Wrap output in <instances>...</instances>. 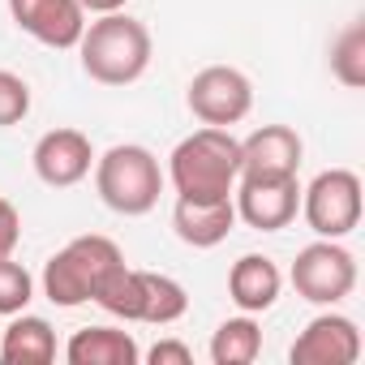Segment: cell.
I'll list each match as a JSON object with an SVG mask.
<instances>
[{
  "mask_svg": "<svg viewBox=\"0 0 365 365\" xmlns=\"http://www.w3.org/2000/svg\"><path fill=\"white\" fill-rule=\"evenodd\" d=\"M65 361L69 365H138L142 361V348H138V339L129 331H116V327H82L65 344Z\"/></svg>",
  "mask_w": 365,
  "mask_h": 365,
  "instance_id": "2e32d148",
  "label": "cell"
},
{
  "mask_svg": "<svg viewBox=\"0 0 365 365\" xmlns=\"http://www.w3.org/2000/svg\"><path fill=\"white\" fill-rule=\"evenodd\" d=\"M9 14L18 22V31H26L31 39H39L43 48H78L82 31H86V9L78 0H9Z\"/></svg>",
  "mask_w": 365,
  "mask_h": 365,
  "instance_id": "30bf717a",
  "label": "cell"
},
{
  "mask_svg": "<svg viewBox=\"0 0 365 365\" xmlns=\"http://www.w3.org/2000/svg\"><path fill=\"white\" fill-rule=\"evenodd\" d=\"M258 352H262V327L254 322V314L228 318L211 335V361L215 365H250V361H258Z\"/></svg>",
  "mask_w": 365,
  "mask_h": 365,
  "instance_id": "ac0fdd59",
  "label": "cell"
},
{
  "mask_svg": "<svg viewBox=\"0 0 365 365\" xmlns=\"http://www.w3.org/2000/svg\"><path fill=\"white\" fill-rule=\"evenodd\" d=\"M172 228H176L180 241L194 245V250H215V245L228 241V232L237 228V207H232V198H220V202L176 198V207H172Z\"/></svg>",
  "mask_w": 365,
  "mask_h": 365,
  "instance_id": "4fadbf2b",
  "label": "cell"
},
{
  "mask_svg": "<svg viewBox=\"0 0 365 365\" xmlns=\"http://www.w3.org/2000/svg\"><path fill=\"white\" fill-rule=\"evenodd\" d=\"M361 356V331L344 314H318L288 348L292 365H352Z\"/></svg>",
  "mask_w": 365,
  "mask_h": 365,
  "instance_id": "8fae6325",
  "label": "cell"
},
{
  "mask_svg": "<svg viewBox=\"0 0 365 365\" xmlns=\"http://www.w3.org/2000/svg\"><path fill=\"white\" fill-rule=\"evenodd\" d=\"M185 309H190V292L180 288L172 275L142 271V322L168 327L176 318H185Z\"/></svg>",
  "mask_w": 365,
  "mask_h": 365,
  "instance_id": "d6986e66",
  "label": "cell"
},
{
  "mask_svg": "<svg viewBox=\"0 0 365 365\" xmlns=\"http://www.w3.org/2000/svg\"><path fill=\"white\" fill-rule=\"evenodd\" d=\"M95 190H99L108 211L146 215V211H155V202L163 194L159 159L138 142H120V146H112L95 159Z\"/></svg>",
  "mask_w": 365,
  "mask_h": 365,
  "instance_id": "3957f363",
  "label": "cell"
},
{
  "mask_svg": "<svg viewBox=\"0 0 365 365\" xmlns=\"http://www.w3.org/2000/svg\"><path fill=\"white\" fill-rule=\"evenodd\" d=\"M237 220H245L254 232H279L301 211V185L297 176H237L232 190Z\"/></svg>",
  "mask_w": 365,
  "mask_h": 365,
  "instance_id": "ba28073f",
  "label": "cell"
},
{
  "mask_svg": "<svg viewBox=\"0 0 365 365\" xmlns=\"http://www.w3.org/2000/svg\"><path fill=\"white\" fill-rule=\"evenodd\" d=\"M78 5H82L86 14H120L129 0H78Z\"/></svg>",
  "mask_w": 365,
  "mask_h": 365,
  "instance_id": "d4e9b609",
  "label": "cell"
},
{
  "mask_svg": "<svg viewBox=\"0 0 365 365\" xmlns=\"http://www.w3.org/2000/svg\"><path fill=\"white\" fill-rule=\"evenodd\" d=\"M305 142L292 125H262L241 142V176H297Z\"/></svg>",
  "mask_w": 365,
  "mask_h": 365,
  "instance_id": "7c38bea8",
  "label": "cell"
},
{
  "mask_svg": "<svg viewBox=\"0 0 365 365\" xmlns=\"http://www.w3.org/2000/svg\"><path fill=\"white\" fill-rule=\"evenodd\" d=\"M0 361L5 365H48L56 361V331L39 314H14L9 327H0Z\"/></svg>",
  "mask_w": 365,
  "mask_h": 365,
  "instance_id": "9a60e30c",
  "label": "cell"
},
{
  "mask_svg": "<svg viewBox=\"0 0 365 365\" xmlns=\"http://www.w3.org/2000/svg\"><path fill=\"white\" fill-rule=\"evenodd\" d=\"M185 103L190 112L202 120V125H237L250 116L254 108V82L237 69V65H207L194 73L190 91H185Z\"/></svg>",
  "mask_w": 365,
  "mask_h": 365,
  "instance_id": "52a82bcc",
  "label": "cell"
},
{
  "mask_svg": "<svg viewBox=\"0 0 365 365\" xmlns=\"http://www.w3.org/2000/svg\"><path fill=\"white\" fill-rule=\"evenodd\" d=\"M31 112V86L14 69H0V129L22 125Z\"/></svg>",
  "mask_w": 365,
  "mask_h": 365,
  "instance_id": "7402d4cb",
  "label": "cell"
},
{
  "mask_svg": "<svg viewBox=\"0 0 365 365\" xmlns=\"http://www.w3.org/2000/svg\"><path fill=\"white\" fill-rule=\"evenodd\" d=\"M22 241V220H18V207L9 198H0V258H9Z\"/></svg>",
  "mask_w": 365,
  "mask_h": 365,
  "instance_id": "603a6c76",
  "label": "cell"
},
{
  "mask_svg": "<svg viewBox=\"0 0 365 365\" xmlns=\"http://www.w3.org/2000/svg\"><path fill=\"white\" fill-rule=\"evenodd\" d=\"M331 73L348 91L365 86V22H352L339 31V39L331 43Z\"/></svg>",
  "mask_w": 365,
  "mask_h": 365,
  "instance_id": "ffe728a7",
  "label": "cell"
},
{
  "mask_svg": "<svg viewBox=\"0 0 365 365\" xmlns=\"http://www.w3.org/2000/svg\"><path fill=\"white\" fill-rule=\"evenodd\" d=\"M35 176L52 190H69L78 180L91 176L95 168V150H91V138L82 129H48L39 142H35Z\"/></svg>",
  "mask_w": 365,
  "mask_h": 365,
  "instance_id": "9c48e42d",
  "label": "cell"
},
{
  "mask_svg": "<svg viewBox=\"0 0 365 365\" xmlns=\"http://www.w3.org/2000/svg\"><path fill=\"white\" fill-rule=\"evenodd\" d=\"M116 262H125V258H120V245L112 237H99V232L73 237L61 254L48 258V267H43V297L52 305H61V309L86 305L91 292H95V284Z\"/></svg>",
  "mask_w": 365,
  "mask_h": 365,
  "instance_id": "277c9868",
  "label": "cell"
},
{
  "mask_svg": "<svg viewBox=\"0 0 365 365\" xmlns=\"http://www.w3.org/2000/svg\"><path fill=\"white\" fill-rule=\"evenodd\" d=\"M86 78L103 86H129L150 65V31L129 14H99L78 39Z\"/></svg>",
  "mask_w": 365,
  "mask_h": 365,
  "instance_id": "7a4b0ae2",
  "label": "cell"
},
{
  "mask_svg": "<svg viewBox=\"0 0 365 365\" xmlns=\"http://www.w3.org/2000/svg\"><path fill=\"white\" fill-rule=\"evenodd\" d=\"M301 215L327 241L348 237L361 224V176L348 168L318 172L309 180V190H301Z\"/></svg>",
  "mask_w": 365,
  "mask_h": 365,
  "instance_id": "5b68a950",
  "label": "cell"
},
{
  "mask_svg": "<svg viewBox=\"0 0 365 365\" xmlns=\"http://www.w3.org/2000/svg\"><path fill=\"white\" fill-rule=\"evenodd\" d=\"M168 176L176 198H194V202L232 198L241 176V142L220 125H202L176 142V150L168 155Z\"/></svg>",
  "mask_w": 365,
  "mask_h": 365,
  "instance_id": "6da1fadb",
  "label": "cell"
},
{
  "mask_svg": "<svg viewBox=\"0 0 365 365\" xmlns=\"http://www.w3.org/2000/svg\"><path fill=\"white\" fill-rule=\"evenodd\" d=\"M91 301H95L103 314L120 318V322H142V271L116 262V267L95 284Z\"/></svg>",
  "mask_w": 365,
  "mask_h": 365,
  "instance_id": "e0dca14e",
  "label": "cell"
},
{
  "mask_svg": "<svg viewBox=\"0 0 365 365\" xmlns=\"http://www.w3.org/2000/svg\"><path fill=\"white\" fill-rule=\"evenodd\" d=\"M279 288H284V275L267 254H245L228 271V297L241 314H267L279 301Z\"/></svg>",
  "mask_w": 365,
  "mask_h": 365,
  "instance_id": "5bb4252c",
  "label": "cell"
},
{
  "mask_svg": "<svg viewBox=\"0 0 365 365\" xmlns=\"http://www.w3.org/2000/svg\"><path fill=\"white\" fill-rule=\"evenodd\" d=\"M31 297H35V279H31V271H26L22 262H14V254H9V258H0V318L22 314V309L31 305Z\"/></svg>",
  "mask_w": 365,
  "mask_h": 365,
  "instance_id": "44dd1931",
  "label": "cell"
},
{
  "mask_svg": "<svg viewBox=\"0 0 365 365\" xmlns=\"http://www.w3.org/2000/svg\"><path fill=\"white\" fill-rule=\"evenodd\" d=\"M146 361H150V365H190L194 352H190V344H180V339H159V344L146 352Z\"/></svg>",
  "mask_w": 365,
  "mask_h": 365,
  "instance_id": "cb8c5ba5",
  "label": "cell"
},
{
  "mask_svg": "<svg viewBox=\"0 0 365 365\" xmlns=\"http://www.w3.org/2000/svg\"><path fill=\"white\" fill-rule=\"evenodd\" d=\"M288 279H292L301 301H309V305H339L356 288V258L339 241L318 237L314 245H305L297 254Z\"/></svg>",
  "mask_w": 365,
  "mask_h": 365,
  "instance_id": "8992f818",
  "label": "cell"
}]
</instances>
